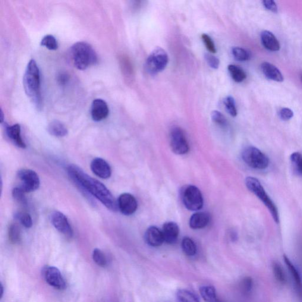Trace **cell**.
<instances>
[{"instance_id":"1","label":"cell","mask_w":302,"mask_h":302,"mask_svg":"<svg viewBox=\"0 0 302 302\" xmlns=\"http://www.w3.org/2000/svg\"><path fill=\"white\" fill-rule=\"evenodd\" d=\"M67 171L69 177L81 190L92 195L111 212H117L119 210L118 201L105 185L90 177L77 165H69Z\"/></svg>"},{"instance_id":"2","label":"cell","mask_w":302,"mask_h":302,"mask_svg":"<svg viewBox=\"0 0 302 302\" xmlns=\"http://www.w3.org/2000/svg\"><path fill=\"white\" fill-rule=\"evenodd\" d=\"M23 86L28 98L37 109L42 108L40 74L39 67L34 59L28 63L23 76Z\"/></svg>"},{"instance_id":"3","label":"cell","mask_w":302,"mask_h":302,"mask_svg":"<svg viewBox=\"0 0 302 302\" xmlns=\"http://www.w3.org/2000/svg\"><path fill=\"white\" fill-rule=\"evenodd\" d=\"M71 54L75 67L79 70H85L97 62L96 52L87 42L75 43L71 47Z\"/></svg>"},{"instance_id":"4","label":"cell","mask_w":302,"mask_h":302,"mask_svg":"<svg viewBox=\"0 0 302 302\" xmlns=\"http://www.w3.org/2000/svg\"><path fill=\"white\" fill-rule=\"evenodd\" d=\"M245 183L248 190L259 198L268 209L274 221L277 224H279L280 219L278 208L267 194L259 179L253 177H248L245 179Z\"/></svg>"},{"instance_id":"5","label":"cell","mask_w":302,"mask_h":302,"mask_svg":"<svg viewBox=\"0 0 302 302\" xmlns=\"http://www.w3.org/2000/svg\"><path fill=\"white\" fill-rule=\"evenodd\" d=\"M242 159L250 167L255 169H264L268 167V157L257 148L249 146L243 150L241 153Z\"/></svg>"},{"instance_id":"6","label":"cell","mask_w":302,"mask_h":302,"mask_svg":"<svg viewBox=\"0 0 302 302\" xmlns=\"http://www.w3.org/2000/svg\"><path fill=\"white\" fill-rule=\"evenodd\" d=\"M168 63L167 53L160 47L155 49L148 58L146 67L150 74L155 75L164 70Z\"/></svg>"},{"instance_id":"7","label":"cell","mask_w":302,"mask_h":302,"mask_svg":"<svg viewBox=\"0 0 302 302\" xmlns=\"http://www.w3.org/2000/svg\"><path fill=\"white\" fill-rule=\"evenodd\" d=\"M182 200L185 207L190 211H198L203 207V195L194 185H188L184 189L182 192Z\"/></svg>"},{"instance_id":"8","label":"cell","mask_w":302,"mask_h":302,"mask_svg":"<svg viewBox=\"0 0 302 302\" xmlns=\"http://www.w3.org/2000/svg\"><path fill=\"white\" fill-rule=\"evenodd\" d=\"M170 146L177 155H184L190 150V146L185 132L179 127H174L170 132Z\"/></svg>"},{"instance_id":"9","label":"cell","mask_w":302,"mask_h":302,"mask_svg":"<svg viewBox=\"0 0 302 302\" xmlns=\"http://www.w3.org/2000/svg\"><path fill=\"white\" fill-rule=\"evenodd\" d=\"M17 177L21 182L19 187L26 193L35 191L40 187L39 175L33 170L21 169L17 172Z\"/></svg>"},{"instance_id":"10","label":"cell","mask_w":302,"mask_h":302,"mask_svg":"<svg viewBox=\"0 0 302 302\" xmlns=\"http://www.w3.org/2000/svg\"><path fill=\"white\" fill-rule=\"evenodd\" d=\"M46 282L52 287L59 290L66 289V283L60 270L53 266H48L43 271Z\"/></svg>"},{"instance_id":"11","label":"cell","mask_w":302,"mask_h":302,"mask_svg":"<svg viewBox=\"0 0 302 302\" xmlns=\"http://www.w3.org/2000/svg\"><path fill=\"white\" fill-rule=\"evenodd\" d=\"M52 224L57 230L64 234L66 237L71 238L74 235L73 229L68 221L67 217L59 212H54L50 216Z\"/></svg>"},{"instance_id":"12","label":"cell","mask_w":302,"mask_h":302,"mask_svg":"<svg viewBox=\"0 0 302 302\" xmlns=\"http://www.w3.org/2000/svg\"><path fill=\"white\" fill-rule=\"evenodd\" d=\"M118 209L125 216H131L136 212L137 201L132 195L124 193L119 196L118 200Z\"/></svg>"},{"instance_id":"13","label":"cell","mask_w":302,"mask_h":302,"mask_svg":"<svg viewBox=\"0 0 302 302\" xmlns=\"http://www.w3.org/2000/svg\"><path fill=\"white\" fill-rule=\"evenodd\" d=\"M109 110L108 104L101 99H94L90 107V114L94 121L99 122L103 120L109 115Z\"/></svg>"},{"instance_id":"14","label":"cell","mask_w":302,"mask_h":302,"mask_svg":"<svg viewBox=\"0 0 302 302\" xmlns=\"http://www.w3.org/2000/svg\"><path fill=\"white\" fill-rule=\"evenodd\" d=\"M90 168L94 174L100 178L108 179L112 174L111 166L102 158H94L91 162Z\"/></svg>"},{"instance_id":"15","label":"cell","mask_w":302,"mask_h":302,"mask_svg":"<svg viewBox=\"0 0 302 302\" xmlns=\"http://www.w3.org/2000/svg\"><path fill=\"white\" fill-rule=\"evenodd\" d=\"M145 240L151 247H159L164 241L162 230L155 226H151L147 229L145 234Z\"/></svg>"},{"instance_id":"16","label":"cell","mask_w":302,"mask_h":302,"mask_svg":"<svg viewBox=\"0 0 302 302\" xmlns=\"http://www.w3.org/2000/svg\"><path fill=\"white\" fill-rule=\"evenodd\" d=\"M162 233L165 243L172 244L177 241L179 234V228L177 223L167 222L163 225Z\"/></svg>"},{"instance_id":"17","label":"cell","mask_w":302,"mask_h":302,"mask_svg":"<svg viewBox=\"0 0 302 302\" xmlns=\"http://www.w3.org/2000/svg\"><path fill=\"white\" fill-rule=\"evenodd\" d=\"M5 132L9 139L12 142L15 146L20 148V149H26V145L22 139L20 125L15 124L11 126H6Z\"/></svg>"},{"instance_id":"18","label":"cell","mask_w":302,"mask_h":302,"mask_svg":"<svg viewBox=\"0 0 302 302\" xmlns=\"http://www.w3.org/2000/svg\"><path fill=\"white\" fill-rule=\"evenodd\" d=\"M284 260L286 266H287L289 271H290L292 278L294 279L295 287L299 299L302 302V280L300 273L299 272L297 267L294 266V264L292 263L290 259L285 256V255L284 256Z\"/></svg>"},{"instance_id":"19","label":"cell","mask_w":302,"mask_h":302,"mask_svg":"<svg viewBox=\"0 0 302 302\" xmlns=\"http://www.w3.org/2000/svg\"><path fill=\"white\" fill-rule=\"evenodd\" d=\"M261 41L263 46L270 51L277 52L281 49L278 40L270 31H263L261 33Z\"/></svg>"},{"instance_id":"20","label":"cell","mask_w":302,"mask_h":302,"mask_svg":"<svg viewBox=\"0 0 302 302\" xmlns=\"http://www.w3.org/2000/svg\"><path fill=\"white\" fill-rule=\"evenodd\" d=\"M261 69L264 76L270 80L281 82L284 79L281 71L270 63L263 62L261 65Z\"/></svg>"},{"instance_id":"21","label":"cell","mask_w":302,"mask_h":302,"mask_svg":"<svg viewBox=\"0 0 302 302\" xmlns=\"http://www.w3.org/2000/svg\"><path fill=\"white\" fill-rule=\"evenodd\" d=\"M210 217L206 212H198L194 214L190 220V226L193 229H201L209 224Z\"/></svg>"},{"instance_id":"22","label":"cell","mask_w":302,"mask_h":302,"mask_svg":"<svg viewBox=\"0 0 302 302\" xmlns=\"http://www.w3.org/2000/svg\"><path fill=\"white\" fill-rule=\"evenodd\" d=\"M47 130L49 134L56 137H64L68 134V130L62 122L58 120L50 123Z\"/></svg>"},{"instance_id":"23","label":"cell","mask_w":302,"mask_h":302,"mask_svg":"<svg viewBox=\"0 0 302 302\" xmlns=\"http://www.w3.org/2000/svg\"><path fill=\"white\" fill-rule=\"evenodd\" d=\"M201 297L206 302H220L217 298L216 289L212 286L205 285L200 288Z\"/></svg>"},{"instance_id":"24","label":"cell","mask_w":302,"mask_h":302,"mask_svg":"<svg viewBox=\"0 0 302 302\" xmlns=\"http://www.w3.org/2000/svg\"><path fill=\"white\" fill-rule=\"evenodd\" d=\"M228 71L232 79L235 82L241 83L246 78L247 75L243 69L234 65H229Z\"/></svg>"},{"instance_id":"25","label":"cell","mask_w":302,"mask_h":302,"mask_svg":"<svg viewBox=\"0 0 302 302\" xmlns=\"http://www.w3.org/2000/svg\"><path fill=\"white\" fill-rule=\"evenodd\" d=\"M177 302H200L197 296L187 289H179L176 294Z\"/></svg>"},{"instance_id":"26","label":"cell","mask_w":302,"mask_h":302,"mask_svg":"<svg viewBox=\"0 0 302 302\" xmlns=\"http://www.w3.org/2000/svg\"><path fill=\"white\" fill-rule=\"evenodd\" d=\"M181 247L183 252L188 256H194L197 253V245L190 237H185L182 239Z\"/></svg>"},{"instance_id":"27","label":"cell","mask_w":302,"mask_h":302,"mask_svg":"<svg viewBox=\"0 0 302 302\" xmlns=\"http://www.w3.org/2000/svg\"><path fill=\"white\" fill-rule=\"evenodd\" d=\"M9 240L12 244L20 243L21 239L20 227L16 224H11L8 228Z\"/></svg>"},{"instance_id":"28","label":"cell","mask_w":302,"mask_h":302,"mask_svg":"<svg viewBox=\"0 0 302 302\" xmlns=\"http://www.w3.org/2000/svg\"><path fill=\"white\" fill-rule=\"evenodd\" d=\"M14 218L23 225L24 227L30 228L33 226V220L29 214L26 212L15 213Z\"/></svg>"},{"instance_id":"29","label":"cell","mask_w":302,"mask_h":302,"mask_svg":"<svg viewBox=\"0 0 302 302\" xmlns=\"http://www.w3.org/2000/svg\"><path fill=\"white\" fill-rule=\"evenodd\" d=\"M232 54L234 58L238 61H247L250 59L249 52L241 47H235L232 49Z\"/></svg>"},{"instance_id":"30","label":"cell","mask_w":302,"mask_h":302,"mask_svg":"<svg viewBox=\"0 0 302 302\" xmlns=\"http://www.w3.org/2000/svg\"><path fill=\"white\" fill-rule=\"evenodd\" d=\"M273 271L275 278L279 282L285 284L287 282V279L281 264L275 262L273 264Z\"/></svg>"},{"instance_id":"31","label":"cell","mask_w":302,"mask_h":302,"mask_svg":"<svg viewBox=\"0 0 302 302\" xmlns=\"http://www.w3.org/2000/svg\"><path fill=\"white\" fill-rule=\"evenodd\" d=\"M41 45L51 50H56L58 48V42H57L56 38L51 34H48V35L43 37L41 41Z\"/></svg>"},{"instance_id":"32","label":"cell","mask_w":302,"mask_h":302,"mask_svg":"<svg viewBox=\"0 0 302 302\" xmlns=\"http://www.w3.org/2000/svg\"><path fill=\"white\" fill-rule=\"evenodd\" d=\"M224 105L226 111L232 117H235L237 115V108H236L235 100L233 97L229 96L226 97L224 100Z\"/></svg>"},{"instance_id":"33","label":"cell","mask_w":302,"mask_h":302,"mask_svg":"<svg viewBox=\"0 0 302 302\" xmlns=\"http://www.w3.org/2000/svg\"><path fill=\"white\" fill-rule=\"evenodd\" d=\"M25 194L26 193L19 187H15L12 191V197H13L14 200L23 206L27 205V203Z\"/></svg>"},{"instance_id":"34","label":"cell","mask_w":302,"mask_h":302,"mask_svg":"<svg viewBox=\"0 0 302 302\" xmlns=\"http://www.w3.org/2000/svg\"><path fill=\"white\" fill-rule=\"evenodd\" d=\"M212 121L220 127L226 128L227 127L228 122L225 116L219 111H214L211 114Z\"/></svg>"},{"instance_id":"35","label":"cell","mask_w":302,"mask_h":302,"mask_svg":"<svg viewBox=\"0 0 302 302\" xmlns=\"http://www.w3.org/2000/svg\"><path fill=\"white\" fill-rule=\"evenodd\" d=\"M93 259L97 265L100 267H105L107 265V260L105 254L99 248H95L93 251Z\"/></svg>"},{"instance_id":"36","label":"cell","mask_w":302,"mask_h":302,"mask_svg":"<svg viewBox=\"0 0 302 302\" xmlns=\"http://www.w3.org/2000/svg\"><path fill=\"white\" fill-rule=\"evenodd\" d=\"M291 162L299 174L302 175V155L299 152L293 153L291 156Z\"/></svg>"},{"instance_id":"37","label":"cell","mask_w":302,"mask_h":302,"mask_svg":"<svg viewBox=\"0 0 302 302\" xmlns=\"http://www.w3.org/2000/svg\"><path fill=\"white\" fill-rule=\"evenodd\" d=\"M201 38H202L203 42L204 45L206 47L207 49L209 50L210 53H216L217 52L216 47L212 38L206 34H202Z\"/></svg>"},{"instance_id":"38","label":"cell","mask_w":302,"mask_h":302,"mask_svg":"<svg viewBox=\"0 0 302 302\" xmlns=\"http://www.w3.org/2000/svg\"><path fill=\"white\" fill-rule=\"evenodd\" d=\"M253 282L250 277L245 278L241 282V288L244 294H248L252 290Z\"/></svg>"},{"instance_id":"39","label":"cell","mask_w":302,"mask_h":302,"mask_svg":"<svg viewBox=\"0 0 302 302\" xmlns=\"http://www.w3.org/2000/svg\"><path fill=\"white\" fill-rule=\"evenodd\" d=\"M205 59L207 64L213 69H218L220 65L219 59L216 58V56L211 54H206Z\"/></svg>"},{"instance_id":"40","label":"cell","mask_w":302,"mask_h":302,"mask_svg":"<svg viewBox=\"0 0 302 302\" xmlns=\"http://www.w3.org/2000/svg\"><path fill=\"white\" fill-rule=\"evenodd\" d=\"M279 115L282 120L287 121L293 118L294 112L289 108H284L279 111Z\"/></svg>"},{"instance_id":"41","label":"cell","mask_w":302,"mask_h":302,"mask_svg":"<svg viewBox=\"0 0 302 302\" xmlns=\"http://www.w3.org/2000/svg\"><path fill=\"white\" fill-rule=\"evenodd\" d=\"M262 2L264 7L268 10L273 12H278V6H277L275 1H272V0H264Z\"/></svg>"},{"instance_id":"42","label":"cell","mask_w":302,"mask_h":302,"mask_svg":"<svg viewBox=\"0 0 302 302\" xmlns=\"http://www.w3.org/2000/svg\"><path fill=\"white\" fill-rule=\"evenodd\" d=\"M69 80V75L65 73V72H61L58 75L57 77V80L59 84L62 86H64L66 84H67Z\"/></svg>"},{"instance_id":"43","label":"cell","mask_w":302,"mask_h":302,"mask_svg":"<svg viewBox=\"0 0 302 302\" xmlns=\"http://www.w3.org/2000/svg\"><path fill=\"white\" fill-rule=\"evenodd\" d=\"M122 68V71L125 72L126 74H131L132 72L131 66L130 62L127 59H122L121 60Z\"/></svg>"},{"instance_id":"44","label":"cell","mask_w":302,"mask_h":302,"mask_svg":"<svg viewBox=\"0 0 302 302\" xmlns=\"http://www.w3.org/2000/svg\"><path fill=\"white\" fill-rule=\"evenodd\" d=\"M4 294V288L1 283H0V299H1Z\"/></svg>"},{"instance_id":"45","label":"cell","mask_w":302,"mask_h":302,"mask_svg":"<svg viewBox=\"0 0 302 302\" xmlns=\"http://www.w3.org/2000/svg\"><path fill=\"white\" fill-rule=\"evenodd\" d=\"M0 119H1V123L2 124L4 122V113H3L2 109H1V113H0Z\"/></svg>"},{"instance_id":"46","label":"cell","mask_w":302,"mask_h":302,"mask_svg":"<svg viewBox=\"0 0 302 302\" xmlns=\"http://www.w3.org/2000/svg\"><path fill=\"white\" fill-rule=\"evenodd\" d=\"M301 79H302V77H301Z\"/></svg>"},{"instance_id":"47","label":"cell","mask_w":302,"mask_h":302,"mask_svg":"<svg viewBox=\"0 0 302 302\" xmlns=\"http://www.w3.org/2000/svg\"></svg>"}]
</instances>
